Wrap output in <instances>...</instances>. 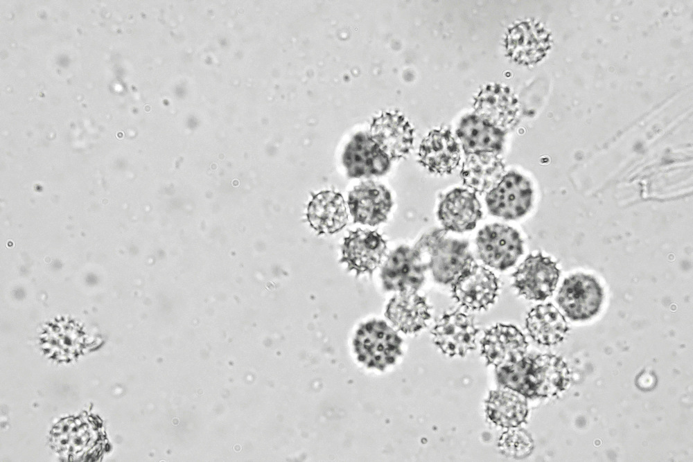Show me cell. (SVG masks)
Returning a JSON list of instances; mask_svg holds the SVG:
<instances>
[{
	"label": "cell",
	"mask_w": 693,
	"mask_h": 462,
	"mask_svg": "<svg viewBox=\"0 0 693 462\" xmlns=\"http://www.w3.org/2000/svg\"><path fill=\"white\" fill-rule=\"evenodd\" d=\"M496 378L502 387L526 398H552L563 391L570 382V371L563 359L541 354L496 367Z\"/></svg>",
	"instance_id": "obj_1"
},
{
	"label": "cell",
	"mask_w": 693,
	"mask_h": 462,
	"mask_svg": "<svg viewBox=\"0 0 693 462\" xmlns=\"http://www.w3.org/2000/svg\"><path fill=\"white\" fill-rule=\"evenodd\" d=\"M438 229L424 234L413 249L439 283L452 285L476 264L468 243Z\"/></svg>",
	"instance_id": "obj_2"
},
{
	"label": "cell",
	"mask_w": 693,
	"mask_h": 462,
	"mask_svg": "<svg viewBox=\"0 0 693 462\" xmlns=\"http://www.w3.org/2000/svg\"><path fill=\"white\" fill-rule=\"evenodd\" d=\"M360 362L367 367L383 370L402 354V339L382 320H371L360 326L353 341Z\"/></svg>",
	"instance_id": "obj_3"
},
{
	"label": "cell",
	"mask_w": 693,
	"mask_h": 462,
	"mask_svg": "<svg viewBox=\"0 0 693 462\" xmlns=\"http://www.w3.org/2000/svg\"><path fill=\"white\" fill-rule=\"evenodd\" d=\"M603 296V290L595 278L578 273L563 281L556 302L569 319L584 321L599 312Z\"/></svg>",
	"instance_id": "obj_4"
},
{
	"label": "cell",
	"mask_w": 693,
	"mask_h": 462,
	"mask_svg": "<svg viewBox=\"0 0 693 462\" xmlns=\"http://www.w3.org/2000/svg\"><path fill=\"white\" fill-rule=\"evenodd\" d=\"M476 245L482 261L498 270L513 266L523 253V240L518 232L500 224L486 225L481 229Z\"/></svg>",
	"instance_id": "obj_5"
},
{
	"label": "cell",
	"mask_w": 693,
	"mask_h": 462,
	"mask_svg": "<svg viewBox=\"0 0 693 462\" xmlns=\"http://www.w3.org/2000/svg\"><path fill=\"white\" fill-rule=\"evenodd\" d=\"M532 189L527 179L516 172H509L486 195V204L493 215L516 220L525 215L532 202Z\"/></svg>",
	"instance_id": "obj_6"
},
{
	"label": "cell",
	"mask_w": 693,
	"mask_h": 462,
	"mask_svg": "<svg viewBox=\"0 0 693 462\" xmlns=\"http://www.w3.org/2000/svg\"><path fill=\"white\" fill-rule=\"evenodd\" d=\"M427 267L413 248L400 246L387 256L380 272L386 291L416 292L425 281Z\"/></svg>",
	"instance_id": "obj_7"
},
{
	"label": "cell",
	"mask_w": 693,
	"mask_h": 462,
	"mask_svg": "<svg viewBox=\"0 0 693 462\" xmlns=\"http://www.w3.org/2000/svg\"><path fill=\"white\" fill-rule=\"evenodd\" d=\"M560 273L550 258L530 254L513 274V286L527 299L543 301L553 294Z\"/></svg>",
	"instance_id": "obj_8"
},
{
	"label": "cell",
	"mask_w": 693,
	"mask_h": 462,
	"mask_svg": "<svg viewBox=\"0 0 693 462\" xmlns=\"http://www.w3.org/2000/svg\"><path fill=\"white\" fill-rule=\"evenodd\" d=\"M342 161L349 177L360 178L385 175L392 160L369 132H360L346 146Z\"/></svg>",
	"instance_id": "obj_9"
},
{
	"label": "cell",
	"mask_w": 693,
	"mask_h": 462,
	"mask_svg": "<svg viewBox=\"0 0 693 462\" xmlns=\"http://www.w3.org/2000/svg\"><path fill=\"white\" fill-rule=\"evenodd\" d=\"M387 249L386 241L376 231L358 229L350 231L342 245L340 263L357 276L372 275L380 264Z\"/></svg>",
	"instance_id": "obj_10"
},
{
	"label": "cell",
	"mask_w": 693,
	"mask_h": 462,
	"mask_svg": "<svg viewBox=\"0 0 693 462\" xmlns=\"http://www.w3.org/2000/svg\"><path fill=\"white\" fill-rule=\"evenodd\" d=\"M473 317L460 312L444 314L432 330L433 341L441 352L450 357H464L476 348Z\"/></svg>",
	"instance_id": "obj_11"
},
{
	"label": "cell",
	"mask_w": 693,
	"mask_h": 462,
	"mask_svg": "<svg viewBox=\"0 0 693 462\" xmlns=\"http://www.w3.org/2000/svg\"><path fill=\"white\" fill-rule=\"evenodd\" d=\"M451 287L453 299L471 310L487 309L495 302L499 290L498 280L495 274L477 263Z\"/></svg>",
	"instance_id": "obj_12"
},
{
	"label": "cell",
	"mask_w": 693,
	"mask_h": 462,
	"mask_svg": "<svg viewBox=\"0 0 693 462\" xmlns=\"http://www.w3.org/2000/svg\"><path fill=\"white\" fill-rule=\"evenodd\" d=\"M474 114L506 132L519 120L518 99L507 87L489 85L481 89L473 103Z\"/></svg>",
	"instance_id": "obj_13"
},
{
	"label": "cell",
	"mask_w": 693,
	"mask_h": 462,
	"mask_svg": "<svg viewBox=\"0 0 693 462\" xmlns=\"http://www.w3.org/2000/svg\"><path fill=\"white\" fill-rule=\"evenodd\" d=\"M347 203L353 222L369 226L385 222L393 204L388 189L373 181L356 186L349 193Z\"/></svg>",
	"instance_id": "obj_14"
},
{
	"label": "cell",
	"mask_w": 693,
	"mask_h": 462,
	"mask_svg": "<svg viewBox=\"0 0 693 462\" xmlns=\"http://www.w3.org/2000/svg\"><path fill=\"white\" fill-rule=\"evenodd\" d=\"M527 346L524 335L515 326L497 324L484 332L481 353L486 365L498 367L520 359Z\"/></svg>",
	"instance_id": "obj_15"
},
{
	"label": "cell",
	"mask_w": 693,
	"mask_h": 462,
	"mask_svg": "<svg viewBox=\"0 0 693 462\" xmlns=\"http://www.w3.org/2000/svg\"><path fill=\"white\" fill-rule=\"evenodd\" d=\"M437 215L446 231L465 232L474 229L481 218V205L475 193L457 188L442 197Z\"/></svg>",
	"instance_id": "obj_16"
},
{
	"label": "cell",
	"mask_w": 693,
	"mask_h": 462,
	"mask_svg": "<svg viewBox=\"0 0 693 462\" xmlns=\"http://www.w3.org/2000/svg\"><path fill=\"white\" fill-rule=\"evenodd\" d=\"M369 134L391 160L407 154L414 141L412 127L403 116L397 113L385 112L376 117Z\"/></svg>",
	"instance_id": "obj_17"
},
{
	"label": "cell",
	"mask_w": 693,
	"mask_h": 462,
	"mask_svg": "<svg viewBox=\"0 0 693 462\" xmlns=\"http://www.w3.org/2000/svg\"><path fill=\"white\" fill-rule=\"evenodd\" d=\"M419 157V162L429 171L447 175L459 166L461 152L449 130H435L422 141Z\"/></svg>",
	"instance_id": "obj_18"
},
{
	"label": "cell",
	"mask_w": 693,
	"mask_h": 462,
	"mask_svg": "<svg viewBox=\"0 0 693 462\" xmlns=\"http://www.w3.org/2000/svg\"><path fill=\"white\" fill-rule=\"evenodd\" d=\"M456 133L463 150L468 155L498 154L502 149L506 132L473 114L462 119Z\"/></svg>",
	"instance_id": "obj_19"
},
{
	"label": "cell",
	"mask_w": 693,
	"mask_h": 462,
	"mask_svg": "<svg viewBox=\"0 0 693 462\" xmlns=\"http://www.w3.org/2000/svg\"><path fill=\"white\" fill-rule=\"evenodd\" d=\"M307 220L319 234H333L342 229L348 215L343 197L339 193L324 190L313 195L307 208Z\"/></svg>",
	"instance_id": "obj_20"
},
{
	"label": "cell",
	"mask_w": 693,
	"mask_h": 462,
	"mask_svg": "<svg viewBox=\"0 0 693 462\" xmlns=\"http://www.w3.org/2000/svg\"><path fill=\"white\" fill-rule=\"evenodd\" d=\"M429 310L426 299L416 292H399L388 303L385 316L398 330L414 333L426 326Z\"/></svg>",
	"instance_id": "obj_21"
},
{
	"label": "cell",
	"mask_w": 693,
	"mask_h": 462,
	"mask_svg": "<svg viewBox=\"0 0 693 462\" xmlns=\"http://www.w3.org/2000/svg\"><path fill=\"white\" fill-rule=\"evenodd\" d=\"M505 164L495 154H468L460 176L464 185L480 194L488 193L505 175Z\"/></svg>",
	"instance_id": "obj_22"
},
{
	"label": "cell",
	"mask_w": 693,
	"mask_h": 462,
	"mask_svg": "<svg viewBox=\"0 0 693 462\" xmlns=\"http://www.w3.org/2000/svg\"><path fill=\"white\" fill-rule=\"evenodd\" d=\"M492 391L485 401L489 420L504 428L518 427L526 423L528 414L527 398L508 388Z\"/></svg>",
	"instance_id": "obj_23"
},
{
	"label": "cell",
	"mask_w": 693,
	"mask_h": 462,
	"mask_svg": "<svg viewBox=\"0 0 693 462\" xmlns=\"http://www.w3.org/2000/svg\"><path fill=\"white\" fill-rule=\"evenodd\" d=\"M525 325L530 337L543 346L561 342L569 330L564 316L550 303L533 308L527 314Z\"/></svg>",
	"instance_id": "obj_24"
},
{
	"label": "cell",
	"mask_w": 693,
	"mask_h": 462,
	"mask_svg": "<svg viewBox=\"0 0 693 462\" xmlns=\"http://www.w3.org/2000/svg\"><path fill=\"white\" fill-rule=\"evenodd\" d=\"M537 26L532 21H522L508 28L505 46L507 57L515 63L528 66L538 60L541 31Z\"/></svg>",
	"instance_id": "obj_25"
},
{
	"label": "cell",
	"mask_w": 693,
	"mask_h": 462,
	"mask_svg": "<svg viewBox=\"0 0 693 462\" xmlns=\"http://www.w3.org/2000/svg\"><path fill=\"white\" fill-rule=\"evenodd\" d=\"M498 447L500 452L505 456L521 459L532 453L534 443L531 434L527 430L512 427L501 434Z\"/></svg>",
	"instance_id": "obj_26"
}]
</instances>
